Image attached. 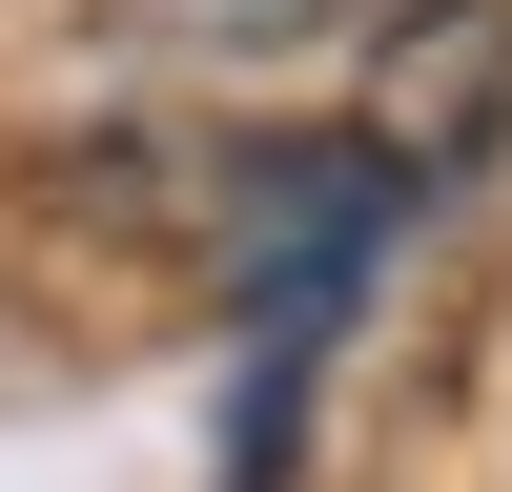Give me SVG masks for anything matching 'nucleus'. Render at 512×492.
Segmentation results:
<instances>
[{
  "instance_id": "1",
  "label": "nucleus",
  "mask_w": 512,
  "mask_h": 492,
  "mask_svg": "<svg viewBox=\"0 0 512 492\" xmlns=\"http://www.w3.org/2000/svg\"><path fill=\"white\" fill-rule=\"evenodd\" d=\"M369 144H390L410 185H451V164H492V144H512V21H492V0H431V21L390 41Z\"/></svg>"
}]
</instances>
